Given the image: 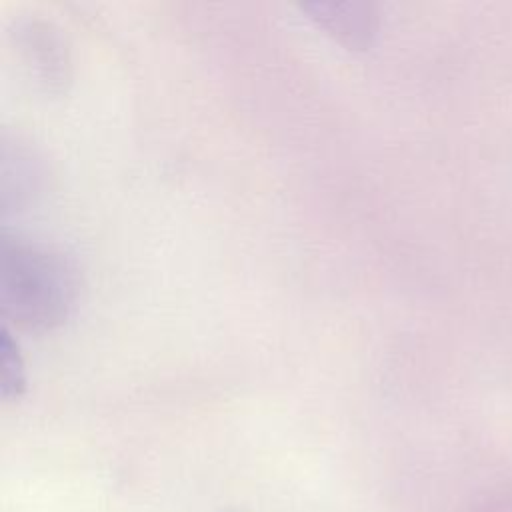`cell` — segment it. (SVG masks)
Wrapping results in <instances>:
<instances>
[{"label": "cell", "mask_w": 512, "mask_h": 512, "mask_svg": "<svg viewBox=\"0 0 512 512\" xmlns=\"http://www.w3.org/2000/svg\"><path fill=\"white\" fill-rule=\"evenodd\" d=\"M24 64L46 90H62L68 80V54L58 30L42 20H22L14 30Z\"/></svg>", "instance_id": "7a4b0ae2"}, {"label": "cell", "mask_w": 512, "mask_h": 512, "mask_svg": "<svg viewBox=\"0 0 512 512\" xmlns=\"http://www.w3.org/2000/svg\"><path fill=\"white\" fill-rule=\"evenodd\" d=\"M300 8L334 40L352 50L368 48L378 32V12L370 2H302Z\"/></svg>", "instance_id": "3957f363"}, {"label": "cell", "mask_w": 512, "mask_h": 512, "mask_svg": "<svg viewBox=\"0 0 512 512\" xmlns=\"http://www.w3.org/2000/svg\"><path fill=\"white\" fill-rule=\"evenodd\" d=\"M24 390V364L18 350V344L12 340V334L2 326L0 336V396L4 400L20 396Z\"/></svg>", "instance_id": "5b68a950"}, {"label": "cell", "mask_w": 512, "mask_h": 512, "mask_svg": "<svg viewBox=\"0 0 512 512\" xmlns=\"http://www.w3.org/2000/svg\"><path fill=\"white\" fill-rule=\"evenodd\" d=\"M44 158L22 138L2 142V206L24 210L42 192L46 178Z\"/></svg>", "instance_id": "277c9868"}, {"label": "cell", "mask_w": 512, "mask_h": 512, "mask_svg": "<svg viewBox=\"0 0 512 512\" xmlns=\"http://www.w3.org/2000/svg\"><path fill=\"white\" fill-rule=\"evenodd\" d=\"M78 296V270L62 250L28 238H4L0 248V300L4 314L26 332H46L70 316Z\"/></svg>", "instance_id": "6da1fadb"}]
</instances>
